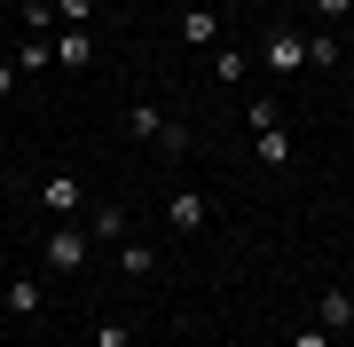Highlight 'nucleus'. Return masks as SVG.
Segmentation results:
<instances>
[{"instance_id": "11", "label": "nucleus", "mask_w": 354, "mask_h": 347, "mask_svg": "<svg viewBox=\"0 0 354 347\" xmlns=\"http://www.w3.org/2000/svg\"><path fill=\"white\" fill-rule=\"evenodd\" d=\"M127 134H142V142H158V134H165V118H158L150 103H134V111H127Z\"/></svg>"}, {"instance_id": "13", "label": "nucleus", "mask_w": 354, "mask_h": 347, "mask_svg": "<svg viewBox=\"0 0 354 347\" xmlns=\"http://www.w3.org/2000/svg\"><path fill=\"white\" fill-rule=\"evenodd\" d=\"M87 237H127V206H102V213H95V229H87Z\"/></svg>"}, {"instance_id": "3", "label": "nucleus", "mask_w": 354, "mask_h": 347, "mask_svg": "<svg viewBox=\"0 0 354 347\" xmlns=\"http://www.w3.org/2000/svg\"><path fill=\"white\" fill-rule=\"evenodd\" d=\"M79 197H87V190H79V174H48V181H39V206H48L55 221H71Z\"/></svg>"}, {"instance_id": "16", "label": "nucleus", "mask_w": 354, "mask_h": 347, "mask_svg": "<svg viewBox=\"0 0 354 347\" xmlns=\"http://www.w3.org/2000/svg\"><path fill=\"white\" fill-rule=\"evenodd\" d=\"M55 16H64V24H87V16H95V0H55Z\"/></svg>"}, {"instance_id": "6", "label": "nucleus", "mask_w": 354, "mask_h": 347, "mask_svg": "<svg viewBox=\"0 0 354 347\" xmlns=\"http://www.w3.org/2000/svg\"><path fill=\"white\" fill-rule=\"evenodd\" d=\"M165 221H174V229H181V237H189V229H205V221H213V206H205V197H197V190H181V197H174V206H165Z\"/></svg>"}, {"instance_id": "9", "label": "nucleus", "mask_w": 354, "mask_h": 347, "mask_svg": "<svg viewBox=\"0 0 354 347\" xmlns=\"http://www.w3.org/2000/svg\"><path fill=\"white\" fill-rule=\"evenodd\" d=\"M0 308H8V316H39V284H32V276L8 284V300H0Z\"/></svg>"}, {"instance_id": "8", "label": "nucleus", "mask_w": 354, "mask_h": 347, "mask_svg": "<svg viewBox=\"0 0 354 347\" xmlns=\"http://www.w3.org/2000/svg\"><path fill=\"white\" fill-rule=\"evenodd\" d=\"M48 64H55V39H39V32H32L24 48H16V71H48Z\"/></svg>"}, {"instance_id": "19", "label": "nucleus", "mask_w": 354, "mask_h": 347, "mask_svg": "<svg viewBox=\"0 0 354 347\" xmlns=\"http://www.w3.org/2000/svg\"><path fill=\"white\" fill-rule=\"evenodd\" d=\"M16 79H24V71H16V55H8V64H0V103L16 95Z\"/></svg>"}, {"instance_id": "1", "label": "nucleus", "mask_w": 354, "mask_h": 347, "mask_svg": "<svg viewBox=\"0 0 354 347\" xmlns=\"http://www.w3.org/2000/svg\"><path fill=\"white\" fill-rule=\"evenodd\" d=\"M48 269L55 276H79V269H87V229H79V221L48 229Z\"/></svg>"}, {"instance_id": "7", "label": "nucleus", "mask_w": 354, "mask_h": 347, "mask_svg": "<svg viewBox=\"0 0 354 347\" xmlns=\"http://www.w3.org/2000/svg\"><path fill=\"white\" fill-rule=\"evenodd\" d=\"M181 39H189V48H213V39H221V16L213 8H189V16H181Z\"/></svg>"}, {"instance_id": "18", "label": "nucleus", "mask_w": 354, "mask_h": 347, "mask_svg": "<svg viewBox=\"0 0 354 347\" xmlns=\"http://www.w3.org/2000/svg\"><path fill=\"white\" fill-rule=\"evenodd\" d=\"M315 8L330 16V24H346V16H354V0H315Z\"/></svg>"}, {"instance_id": "15", "label": "nucleus", "mask_w": 354, "mask_h": 347, "mask_svg": "<svg viewBox=\"0 0 354 347\" xmlns=\"http://www.w3.org/2000/svg\"><path fill=\"white\" fill-rule=\"evenodd\" d=\"M307 64H339V39H330V32H307Z\"/></svg>"}, {"instance_id": "10", "label": "nucleus", "mask_w": 354, "mask_h": 347, "mask_svg": "<svg viewBox=\"0 0 354 347\" xmlns=\"http://www.w3.org/2000/svg\"><path fill=\"white\" fill-rule=\"evenodd\" d=\"M260 166H291V134H283V127L260 134Z\"/></svg>"}, {"instance_id": "20", "label": "nucleus", "mask_w": 354, "mask_h": 347, "mask_svg": "<svg viewBox=\"0 0 354 347\" xmlns=\"http://www.w3.org/2000/svg\"><path fill=\"white\" fill-rule=\"evenodd\" d=\"M291 347H330V332L315 323V332H291Z\"/></svg>"}, {"instance_id": "17", "label": "nucleus", "mask_w": 354, "mask_h": 347, "mask_svg": "<svg viewBox=\"0 0 354 347\" xmlns=\"http://www.w3.org/2000/svg\"><path fill=\"white\" fill-rule=\"evenodd\" d=\"M95 347H134V323H102V339Z\"/></svg>"}, {"instance_id": "14", "label": "nucleus", "mask_w": 354, "mask_h": 347, "mask_svg": "<svg viewBox=\"0 0 354 347\" xmlns=\"http://www.w3.org/2000/svg\"><path fill=\"white\" fill-rule=\"evenodd\" d=\"M244 118H252V127L268 134V127H283V103H268V95H260V103H244Z\"/></svg>"}, {"instance_id": "2", "label": "nucleus", "mask_w": 354, "mask_h": 347, "mask_svg": "<svg viewBox=\"0 0 354 347\" xmlns=\"http://www.w3.org/2000/svg\"><path fill=\"white\" fill-rule=\"evenodd\" d=\"M268 71H307V32H268Z\"/></svg>"}, {"instance_id": "12", "label": "nucleus", "mask_w": 354, "mask_h": 347, "mask_svg": "<svg viewBox=\"0 0 354 347\" xmlns=\"http://www.w3.org/2000/svg\"><path fill=\"white\" fill-rule=\"evenodd\" d=\"M213 71L228 79V87H236V79H244V71H252V55H236V48H221V55H213Z\"/></svg>"}, {"instance_id": "5", "label": "nucleus", "mask_w": 354, "mask_h": 347, "mask_svg": "<svg viewBox=\"0 0 354 347\" xmlns=\"http://www.w3.org/2000/svg\"><path fill=\"white\" fill-rule=\"evenodd\" d=\"M55 64H64V71H87V64H95V39L79 32V24H71V32H55Z\"/></svg>"}, {"instance_id": "4", "label": "nucleus", "mask_w": 354, "mask_h": 347, "mask_svg": "<svg viewBox=\"0 0 354 347\" xmlns=\"http://www.w3.org/2000/svg\"><path fill=\"white\" fill-rule=\"evenodd\" d=\"M315 323H323L330 339H339L346 323H354V292H315Z\"/></svg>"}]
</instances>
